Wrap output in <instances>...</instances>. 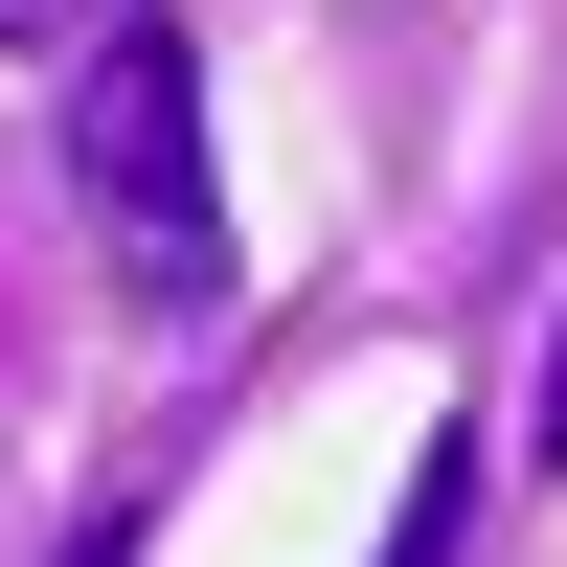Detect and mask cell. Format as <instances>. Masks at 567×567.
<instances>
[{"label":"cell","instance_id":"obj_4","mask_svg":"<svg viewBox=\"0 0 567 567\" xmlns=\"http://www.w3.org/2000/svg\"><path fill=\"white\" fill-rule=\"evenodd\" d=\"M545 454H567V318H545Z\"/></svg>","mask_w":567,"mask_h":567},{"label":"cell","instance_id":"obj_2","mask_svg":"<svg viewBox=\"0 0 567 567\" xmlns=\"http://www.w3.org/2000/svg\"><path fill=\"white\" fill-rule=\"evenodd\" d=\"M454 523H477V454L432 432V454H409V499H386V545H363V567H454Z\"/></svg>","mask_w":567,"mask_h":567},{"label":"cell","instance_id":"obj_1","mask_svg":"<svg viewBox=\"0 0 567 567\" xmlns=\"http://www.w3.org/2000/svg\"><path fill=\"white\" fill-rule=\"evenodd\" d=\"M69 159H91V227L159 318L227 296V159H205V45L182 23H91V91H69Z\"/></svg>","mask_w":567,"mask_h":567},{"label":"cell","instance_id":"obj_3","mask_svg":"<svg viewBox=\"0 0 567 567\" xmlns=\"http://www.w3.org/2000/svg\"><path fill=\"white\" fill-rule=\"evenodd\" d=\"M45 23H91V0H0V45H45Z\"/></svg>","mask_w":567,"mask_h":567}]
</instances>
